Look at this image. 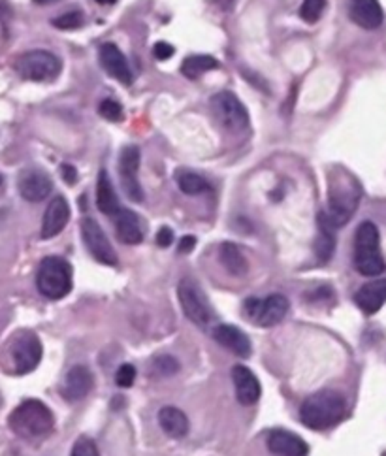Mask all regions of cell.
Returning <instances> with one entry per match:
<instances>
[{
    "mask_svg": "<svg viewBox=\"0 0 386 456\" xmlns=\"http://www.w3.org/2000/svg\"><path fill=\"white\" fill-rule=\"evenodd\" d=\"M289 298L283 295H272L264 300L249 298L245 302V313L260 327H275L289 313Z\"/></svg>",
    "mask_w": 386,
    "mask_h": 456,
    "instance_id": "8",
    "label": "cell"
},
{
    "mask_svg": "<svg viewBox=\"0 0 386 456\" xmlns=\"http://www.w3.org/2000/svg\"><path fill=\"white\" fill-rule=\"evenodd\" d=\"M336 226L332 225V221L328 219L326 213L318 215V238H316L315 251L316 257L321 263L330 260L336 249Z\"/></svg>",
    "mask_w": 386,
    "mask_h": 456,
    "instance_id": "25",
    "label": "cell"
},
{
    "mask_svg": "<svg viewBox=\"0 0 386 456\" xmlns=\"http://www.w3.org/2000/svg\"><path fill=\"white\" fill-rule=\"evenodd\" d=\"M220 11H232L234 10V6H236V0H211Z\"/></svg>",
    "mask_w": 386,
    "mask_h": 456,
    "instance_id": "39",
    "label": "cell"
},
{
    "mask_svg": "<svg viewBox=\"0 0 386 456\" xmlns=\"http://www.w3.org/2000/svg\"><path fill=\"white\" fill-rule=\"evenodd\" d=\"M98 57H100L102 68L112 75L113 80L121 81L124 85L132 83V72H130L129 63H127L124 55L121 53V49L115 43H104V46H100Z\"/></svg>",
    "mask_w": 386,
    "mask_h": 456,
    "instance_id": "13",
    "label": "cell"
},
{
    "mask_svg": "<svg viewBox=\"0 0 386 456\" xmlns=\"http://www.w3.org/2000/svg\"><path fill=\"white\" fill-rule=\"evenodd\" d=\"M217 66H219V63L211 55H191V57L183 60L181 72L188 80H196V78L204 75L205 72L213 70Z\"/></svg>",
    "mask_w": 386,
    "mask_h": 456,
    "instance_id": "27",
    "label": "cell"
},
{
    "mask_svg": "<svg viewBox=\"0 0 386 456\" xmlns=\"http://www.w3.org/2000/svg\"><path fill=\"white\" fill-rule=\"evenodd\" d=\"M211 110L217 121L230 132H243L249 127V113L234 92H217L211 98Z\"/></svg>",
    "mask_w": 386,
    "mask_h": 456,
    "instance_id": "7",
    "label": "cell"
},
{
    "mask_svg": "<svg viewBox=\"0 0 386 456\" xmlns=\"http://www.w3.org/2000/svg\"><path fill=\"white\" fill-rule=\"evenodd\" d=\"M53 189V181L42 170H27L19 177V193L28 202H42Z\"/></svg>",
    "mask_w": 386,
    "mask_h": 456,
    "instance_id": "16",
    "label": "cell"
},
{
    "mask_svg": "<svg viewBox=\"0 0 386 456\" xmlns=\"http://www.w3.org/2000/svg\"><path fill=\"white\" fill-rule=\"evenodd\" d=\"M153 370L159 373V376H173L179 371V362H177L173 356L170 354H159L155 360H153Z\"/></svg>",
    "mask_w": 386,
    "mask_h": 456,
    "instance_id": "31",
    "label": "cell"
},
{
    "mask_svg": "<svg viewBox=\"0 0 386 456\" xmlns=\"http://www.w3.org/2000/svg\"><path fill=\"white\" fill-rule=\"evenodd\" d=\"M92 388V373L87 366H74L65 377L63 394L68 400H81L85 398Z\"/></svg>",
    "mask_w": 386,
    "mask_h": 456,
    "instance_id": "21",
    "label": "cell"
},
{
    "mask_svg": "<svg viewBox=\"0 0 386 456\" xmlns=\"http://www.w3.org/2000/svg\"><path fill=\"white\" fill-rule=\"evenodd\" d=\"M70 221V206L63 196H55L49 202L48 210L43 213L42 221V238L43 240H51L57 234L65 230V226Z\"/></svg>",
    "mask_w": 386,
    "mask_h": 456,
    "instance_id": "14",
    "label": "cell"
},
{
    "mask_svg": "<svg viewBox=\"0 0 386 456\" xmlns=\"http://www.w3.org/2000/svg\"><path fill=\"white\" fill-rule=\"evenodd\" d=\"M85 21V17L80 10H70L63 14V16L55 17L53 25L57 28H63V31H72V28H80Z\"/></svg>",
    "mask_w": 386,
    "mask_h": 456,
    "instance_id": "30",
    "label": "cell"
},
{
    "mask_svg": "<svg viewBox=\"0 0 386 456\" xmlns=\"http://www.w3.org/2000/svg\"><path fill=\"white\" fill-rule=\"evenodd\" d=\"M16 70L23 80L53 81L60 72V60L51 51L34 49L16 60Z\"/></svg>",
    "mask_w": 386,
    "mask_h": 456,
    "instance_id": "6",
    "label": "cell"
},
{
    "mask_svg": "<svg viewBox=\"0 0 386 456\" xmlns=\"http://www.w3.org/2000/svg\"><path fill=\"white\" fill-rule=\"evenodd\" d=\"M42 344L34 334L27 332L19 336L14 344L11 349V356H14V364H16L19 373H28L33 371L40 360H42Z\"/></svg>",
    "mask_w": 386,
    "mask_h": 456,
    "instance_id": "12",
    "label": "cell"
},
{
    "mask_svg": "<svg viewBox=\"0 0 386 456\" xmlns=\"http://www.w3.org/2000/svg\"><path fill=\"white\" fill-rule=\"evenodd\" d=\"M213 338L217 344H220L223 347L237 354V356L247 359L251 354V341L240 328L230 327V324H219L213 330Z\"/></svg>",
    "mask_w": 386,
    "mask_h": 456,
    "instance_id": "20",
    "label": "cell"
},
{
    "mask_svg": "<svg viewBox=\"0 0 386 456\" xmlns=\"http://www.w3.org/2000/svg\"><path fill=\"white\" fill-rule=\"evenodd\" d=\"M176 181L183 193L188 194V196H196V194L205 193V191H208V187H210L204 177L198 176V174H194V172H188V170H181V172H177Z\"/></svg>",
    "mask_w": 386,
    "mask_h": 456,
    "instance_id": "28",
    "label": "cell"
},
{
    "mask_svg": "<svg viewBox=\"0 0 386 456\" xmlns=\"http://www.w3.org/2000/svg\"><path fill=\"white\" fill-rule=\"evenodd\" d=\"M354 268L368 277H377L386 268L379 245V228L371 221H364L354 234Z\"/></svg>",
    "mask_w": 386,
    "mask_h": 456,
    "instance_id": "4",
    "label": "cell"
},
{
    "mask_svg": "<svg viewBox=\"0 0 386 456\" xmlns=\"http://www.w3.org/2000/svg\"><path fill=\"white\" fill-rule=\"evenodd\" d=\"M173 53H176V49H173L172 43L168 42H156L153 46V55H155L156 60H168L172 59Z\"/></svg>",
    "mask_w": 386,
    "mask_h": 456,
    "instance_id": "35",
    "label": "cell"
},
{
    "mask_svg": "<svg viewBox=\"0 0 386 456\" xmlns=\"http://www.w3.org/2000/svg\"><path fill=\"white\" fill-rule=\"evenodd\" d=\"M232 381H234V388H236L237 402L242 405H252V403L258 402L260 383L247 366L236 364L232 368Z\"/></svg>",
    "mask_w": 386,
    "mask_h": 456,
    "instance_id": "17",
    "label": "cell"
},
{
    "mask_svg": "<svg viewBox=\"0 0 386 456\" xmlns=\"http://www.w3.org/2000/svg\"><path fill=\"white\" fill-rule=\"evenodd\" d=\"M194 245H196V238H194V236H183L181 240H179V253H183V255H187V253L193 251Z\"/></svg>",
    "mask_w": 386,
    "mask_h": 456,
    "instance_id": "38",
    "label": "cell"
},
{
    "mask_svg": "<svg viewBox=\"0 0 386 456\" xmlns=\"http://www.w3.org/2000/svg\"><path fill=\"white\" fill-rule=\"evenodd\" d=\"M98 113H100V117L117 123V121L123 119V106L115 102L113 98H104L102 102L98 104Z\"/></svg>",
    "mask_w": 386,
    "mask_h": 456,
    "instance_id": "32",
    "label": "cell"
},
{
    "mask_svg": "<svg viewBox=\"0 0 386 456\" xmlns=\"http://www.w3.org/2000/svg\"><path fill=\"white\" fill-rule=\"evenodd\" d=\"M360 185L349 172L336 170L328 177V219L336 228L347 225L360 202Z\"/></svg>",
    "mask_w": 386,
    "mask_h": 456,
    "instance_id": "1",
    "label": "cell"
},
{
    "mask_svg": "<svg viewBox=\"0 0 386 456\" xmlns=\"http://www.w3.org/2000/svg\"><path fill=\"white\" fill-rule=\"evenodd\" d=\"M347 415V400L343 394L336 391H321L306 398L301 403L300 419L301 423L313 430L330 428Z\"/></svg>",
    "mask_w": 386,
    "mask_h": 456,
    "instance_id": "2",
    "label": "cell"
},
{
    "mask_svg": "<svg viewBox=\"0 0 386 456\" xmlns=\"http://www.w3.org/2000/svg\"><path fill=\"white\" fill-rule=\"evenodd\" d=\"M70 456H100L98 455V449L95 445V441L89 440V438H80L75 441L74 447H72Z\"/></svg>",
    "mask_w": 386,
    "mask_h": 456,
    "instance_id": "33",
    "label": "cell"
},
{
    "mask_svg": "<svg viewBox=\"0 0 386 456\" xmlns=\"http://www.w3.org/2000/svg\"><path fill=\"white\" fill-rule=\"evenodd\" d=\"M38 290L49 300H60L72 290V266L60 257L43 258L36 275Z\"/></svg>",
    "mask_w": 386,
    "mask_h": 456,
    "instance_id": "5",
    "label": "cell"
},
{
    "mask_svg": "<svg viewBox=\"0 0 386 456\" xmlns=\"http://www.w3.org/2000/svg\"><path fill=\"white\" fill-rule=\"evenodd\" d=\"M81 238H83L87 251L91 253L95 260L106 264V266H117L119 260L115 249L112 247L100 225L92 217L81 219Z\"/></svg>",
    "mask_w": 386,
    "mask_h": 456,
    "instance_id": "9",
    "label": "cell"
},
{
    "mask_svg": "<svg viewBox=\"0 0 386 456\" xmlns=\"http://www.w3.org/2000/svg\"><path fill=\"white\" fill-rule=\"evenodd\" d=\"M268 449L277 456H307V452H309L306 441L289 430L269 432Z\"/></svg>",
    "mask_w": 386,
    "mask_h": 456,
    "instance_id": "18",
    "label": "cell"
},
{
    "mask_svg": "<svg viewBox=\"0 0 386 456\" xmlns=\"http://www.w3.org/2000/svg\"><path fill=\"white\" fill-rule=\"evenodd\" d=\"M136 379V368L132 364H123L115 373V383L117 386H123V388H129L132 386Z\"/></svg>",
    "mask_w": 386,
    "mask_h": 456,
    "instance_id": "34",
    "label": "cell"
},
{
    "mask_svg": "<svg viewBox=\"0 0 386 456\" xmlns=\"http://www.w3.org/2000/svg\"><path fill=\"white\" fill-rule=\"evenodd\" d=\"M177 296L181 302V307L185 315L198 327H204L210 322V307L205 304L204 296L200 292V289L193 281L183 280L177 287Z\"/></svg>",
    "mask_w": 386,
    "mask_h": 456,
    "instance_id": "11",
    "label": "cell"
},
{
    "mask_svg": "<svg viewBox=\"0 0 386 456\" xmlns=\"http://www.w3.org/2000/svg\"><path fill=\"white\" fill-rule=\"evenodd\" d=\"M60 174H63V177H65V181L68 185H74L77 181V172H75V168L72 164H63L60 166Z\"/></svg>",
    "mask_w": 386,
    "mask_h": 456,
    "instance_id": "37",
    "label": "cell"
},
{
    "mask_svg": "<svg viewBox=\"0 0 386 456\" xmlns=\"http://www.w3.org/2000/svg\"><path fill=\"white\" fill-rule=\"evenodd\" d=\"M326 10V0H304L300 6V17L306 23H316Z\"/></svg>",
    "mask_w": 386,
    "mask_h": 456,
    "instance_id": "29",
    "label": "cell"
},
{
    "mask_svg": "<svg viewBox=\"0 0 386 456\" xmlns=\"http://www.w3.org/2000/svg\"><path fill=\"white\" fill-rule=\"evenodd\" d=\"M159 424L170 438H185L188 434V419L181 409L166 405L159 411Z\"/></svg>",
    "mask_w": 386,
    "mask_h": 456,
    "instance_id": "24",
    "label": "cell"
},
{
    "mask_svg": "<svg viewBox=\"0 0 386 456\" xmlns=\"http://www.w3.org/2000/svg\"><path fill=\"white\" fill-rule=\"evenodd\" d=\"M98 4H102V6H112V4H115V2H117V0H97Z\"/></svg>",
    "mask_w": 386,
    "mask_h": 456,
    "instance_id": "41",
    "label": "cell"
},
{
    "mask_svg": "<svg viewBox=\"0 0 386 456\" xmlns=\"http://www.w3.org/2000/svg\"><path fill=\"white\" fill-rule=\"evenodd\" d=\"M219 257L223 266H225L232 275H237V277H240V275L247 274L249 264H247V258L243 257V253L240 251V247H237L236 243H223V245H220Z\"/></svg>",
    "mask_w": 386,
    "mask_h": 456,
    "instance_id": "26",
    "label": "cell"
},
{
    "mask_svg": "<svg viewBox=\"0 0 386 456\" xmlns=\"http://www.w3.org/2000/svg\"><path fill=\"white\" fill-rule=\"evenodd\" d=\"M138 170H140V149L136 145H127L119 157V174L124 193L134 202L144 200V191L138 181Z\"/></svg>",
    "mask_w": 386,
    "mask_h": 456,
    "instance_id": "10",
    "label": "cell"
},
{
    "mask_svg": "<svg viewBox=\"0 0 386 456\" xmlns=\"http://www.w3.org/2000/svg\"><path fill=\"white\" fill-rule=\"evenodd\" d=\"M354 302L368 315L379 312L386 302V280H373L362 285L354 296Z\"/></svg>",
    "mask_w": 386,
    "mask_h": 456,
    "instance_id": "19",
    "label": "cell"
},
{
    "mask_svg": "<svg viewBox=\"0 0 386 456\" xmlns=\"http://www.w3.org/2000/svg\"><path fill=\"white\" fill-rule=\"evenodd\" d=\"M97 206L104 215H112V217H115L119 213V210H121L117 193H115L112 179H109L106 170H100V174H98Z\"/></svg>",
    "mask_w": 386,
    "mask_h": 456,
    "instance_id": "23",
    "label": "cell"
},
{
    "mask_svg": "<svg viewBox=\"0 0 386 456\" xmlns=\"http://www.w3.org/2000/svg\"><path fill=\"white\" fill-rule=\"evenodd\" d=\"M34 4H40V6H48V4H53V2H57V0H33Z\"/></svg>",
    "mask_w": 386,
    "mask_h": 456,
    "instance_id": "40",
    "label": "cell"
},
{
    "mask_svg": "<svg viewBox=\"0 0 386 456\" xmlns=\"http://www.w3.org/2000/svg\"><path fill=\"white\" fill-rule=\"evenodd\" d=\"M10 428L14 434L25 440H34V438H42L48 435L53 430V413L51 409L40 400H25L21 405L14 409L10 415Z\"/></svg>",
    "mask_w": 386,
    "mask_h": 456,
    "instance_id": "3",
    "label": "cell"
},
{
    "mask_svg": "<svg viewBox=\"0 0 386 456\" xmlns=\"http://www.w3.org/2000/svg\"><path fill=\"white\" fill-rule=\"evenodd\" d=\"M349 16L358 27L365 31H375L385 21L379 0H349Z\"/></svg>",
    "mask_w": 386,
    "mask_h": 456,
    "instance_id": "15",
    "label": "cell"
},
{
    "mask_svg": "<svg viewBox=\"0 0 386 456\" xmlns=\"http://www.w3.org/2000/svg\"><path fill=\"white\" fill-rule=\"evenodd\" d=\"M173 242V232L170 226H162L161 230L156 232V245L159 247H170Z\"/></svg>",
    "mask_w": 386,
    "mask_h": 456,
    "instance_id": "36",
    "label": "cell"
},
{
    "mask_svg": "<svg viewBox=\"0 0 386 456\" xmlns=\"http://www.w3.org/2000/svg\"><path fill=\"white\" fill-rule=\"evenodd\" d=\"M115 232H117L119 242L127 243V245H138L144 240V230H141V223L138 215L130 210H119L115 215Z\"/></svg>",
    "mask_w": 386,
    "mask_h": 456,
    "instance_id": "22",
    "label": "cell"
},
{
    "mask_svg": "<svg viewBox=\"0 0 386 456\" xmlns=\"http://www.w3.org/2000/svg\"><path fill=\"white\" fill-rule=\"evenodd\" d=\"M0 185H2V176H0Z\"/></svg>",
    "mask_w": 386,
    "mask_h": 456,
    "instance_id": "42",
    "label": "cell"
}]
</instances>
